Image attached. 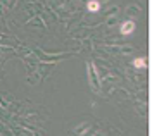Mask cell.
<instances>
[{"label":"cell","instance_id":"cell-1","mask_svg":"<svg viewBox=\"0 0 152 136\" xmlns=\"http://www.w3.org/2000/svg\"><path fill=\"white\" fill-rule=\"evenodd\" d=\"M133 29H135V22H133V21H128V22H125V24L121 26V33H123V35H132Z\"/></svg>","mask_w":152,"mask_h":136},{"label":"cell","instance_id":"cell-2","mask_svg":"<svg viewBox=\"0 0 152 136\" xmlns=\"http://www.w3.org/2000/svg\"><path fill=\"white\" fill-rule=\"evenodd\" d=\"M99 9H100V3H99L97 0H90V2H88V10L95 12V10H99Z\"/></svg>","mask_w":152,"mask_h":136},{"label":"cell","instance_id":"cell-3","mask_svg":"<svg viewBox=\"0 0 152 136\" xmlns=\"http://www.w3.org/2000/svg\"><path fill=\"white\" fill-rule=\"evenodd\" d=\"M133 66L135 67H144L145 66V59H135L133 60Z\"/></svg>","mask_w":152,"mask_h":136}]
</instances>
